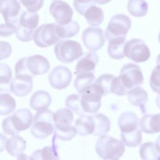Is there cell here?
<instances>
[{"label": "cell", "mask_w": 160, "mask_h": 160, "mask_svg": "<svg viewBox=\"0 0 160 160\" xmlns=\"http://www.w3.org/2000/svg\"><path fill=\"white\" fill-rule=\"evenodd\" d=\"M127 8L129 12L137 18L146 16L148 10V5L145 0H129Z\"/></svg>", "instance_id": "30"}, {"label": "cell", "mask_w": 160, "mask_h": 160, "mask_svg": "<svg viewBox=\"0 0 160 160\" xmlns=\"http://www.w3.org/2000/svg\"><path fill=\"white\" fill-rule=\"evenodd\" d=\"M0 13L6 23L16 26L21 16V5L18 0H0Z\"/></svg>", "instance_id": "15"}, {"label": "cell", "mask_w": 160, "mask_h": 160, "mask_svg": "<svg viewBox=\"0 0 160 160\" xmlns=\"http://www.w3.org/2000/svg\"><path fill=\"white\" fill-rule=\"evenodd\" d=\"M156 105L157 106L160 108V94H159L157 97H156Z\"/></svg>", "instance_id": "49"}, {"label": "cell", "mask_w": 160, "mask_h": 160, "mask_svg": "<svg viewBox=\"0 0 160 160\" xmlns=\"http://www.w3.org/2000/svg\"><path fill=\"white\" fill-rule=\"evenodd\" d=\"M118 126L122 133L134 131L138 129V118L133 112H124L119 117Z\"/></svg>", "instance_id": "19"}, {"label": "cell", "mask_w": 160, "mask_h": 160, "mask_svg": "<svg viewBox=\"0 0 160 160\" xmlns=\"http://www.w3.org/2000/svg\"><path fill=\"white\" fill-rule=\"evenodd\" d=\"M74 116L72 111L68 108H61L53 113L54 127H61L71 124Z\"/></svg>", "instance_id": "29"}, {"label": "cell", "mask_w": 160, "mask_h": 160, "mask_svg": "<svg viewBox=\"0 0 160 160\" xmlns=\"http://www.w3.org/2000/svg\"><path fill=\"white\" fill-rule=\"evenodd\" d=\"M95 79V76L93 72L82 73L77 75L76 78L74 85L76 89L78 92H81L86 87L91 84Z\"/></svg>", "instance_id": "36"}, {"label": "cell", "mask_w": 160, "mask_h": 160, "mask_svg": "<svg viewBox=\"0 0 160 160\" xmlns=\"http://www.w3.org/2000/svg\"><path fill=\"white\" fill-rule=\"evenodd\" d=\"M17 26L11 23H4L0 24V36L2 38L9 37L16 33Z\"/></svg>", "instance_id": "43"}, {"label": "cell", "mask_w": 160, "mask_h": 160, "mask_svg": "<svg viewBox=\"0 0 160 160\" xmlns=\"http://www.w3.org/2000/svg\"><path fill=\"white\" fill-rule=\"evenodd\" d=\"M73 5L78 13L81 15H84L88 9L95 5V2L93 0H74Z\"/></svg>", "instance_id": "40"}, {"label": "cell", "mask_w": 160, "mask_h": 160, "mask_svg": "<svg viewBox=\"0 0 160 160\" xmlns=\"http://www.w3.org/2000/svg\"><path fill=\"white\" fill-rule=\"evenodd\" d=\"M12 74L10 66L5 63H0V85L10 84Z\"/></svg>", "instance_id": "39"}, {"label": "cell", "mask_w": 160, "mask_h": 160, "mask_svg": "<svg viewBox=\"0 0 160 160\" xmlns=\"http://www.w3.org/2000/svg\"><path fill=\"white\" fill-rule=\"evenodd\" d=\"M65 105L68 109L78 115L81 116L84 114V111L81 106V96L79 94H73L68 96L66 99Z\"/></svg>", "instance_id": "35"}, {"label": "cell", "mask_w": 160, "mask_h": 160, "mask_svg": "<svg viewBox=\"0 0 160 160\" xmlns=\"http://www.w3.org/2000/svg\"><path fill=\"white\" fill-rule=\"evenodd\" d=\"M54 129L53 112L48 109L38 111L33 119L31 134L36 138L44 139L53 132Z\"/></svg>", "instance_id": "4"}, {"label": "cell", "mask_w": 160, "mask_h": 160, "mask_svg": "<svg viewBox=\"0 0 160 160\" xmlns=\"http://www.w3.org/2000/svg\"><path fill=\"white\" fill-rule=\"evenodd\" d=\"M128 90L122 85L119 76L114 77L111 88V92L118 96H123L128 94Z\"/></svg>", "instance_id": "42"}, {"label": "cell", "mask_w": 160, "mask_h": 160, "mask_svg": "<svg viewBox=\"0 0 160 160\" xmlns=\"http://www.w3.org/2000/svg\"><path fill=\"white\" fill-rule=\"evenodd\" d=\"M92 117L94 123V129L92 134L102 136L107 134L111 128V122L108 118L102 113L95 114Z\"/></svg>", "instance_id": "25"}, {"label": "cell", "mask_w": 160, "mask_h": 160, "mask_svg": "<svg viewBox=\"0 0 160 160\" xmlns=\"http://www.w3.org/2000/svg\"><path fill=\"white\" fill-rule=\"evenodd\" d=\"M84 16L88 24L92 27L100 25L102 22L104 17L102 9L96 5H93L88 9Z\"/></svg>", "instance_id": "28"}, {"label": "cell", "mask_w": 160, "mask_h": 160, "mask_svg": "<svg viewBox=\"0 0 160 160\" xmlns=\"http://www.w3.org/2000/svg\"><path fill=\"white\" fill-rule=\"evenodd\" d=\"M54 136L62 141H69L77 134L75 127L71 124L61 127H54L53 131Z\"/></svg>", "instance_id": "33"}, {"label": "cell", "mask_w": 160, "mask_h": 160, "mask_svg": "<svg viewBox=\"0 0 160 160\" xmlns=\"http://www.w3.org/2000/svg\"><path fill=\"white\" fill-rule=\"evenodd\" d=\"M124 56L135 62H142L150 58V51L141 39H132L125 42Z\"/></svg>", "instance_id": "10"}, {"label": "cell", "mask_w": 160, "mask_h": 160, "mask_svg": "<svg viewBox=\"0 0 160 160\" xmlns=\"http://www.w3.org/2000/svg\"><path fill=\"white\" fill-rule=\"evenodd\" d=\"M16 160H34V159L32 157L29 156L24 153H22L18 156V158Z\"/></svg>", "instance_id": "46"}, {"label": "cell", "mask_w": 160, "mask_h": 160, "mask_svg": "<svg viewBox=\"0 0 160 160\" xmlns=\"http://www.w3.org/2000/svg\"><path fill=\"white\" fill-rule=\"evenodd\" d=\"M114 77L112 74H104L99 76L94 82L98 84L104 90V94H107L111 92V84Z\"/></svg>", "instance_id": "37"}, {"label": "cell", "mask_w": 160, "mask_h": 160, "mask_svg": "<svg viewBox=\"0 0 160 160\" xmlns=\"http://www.w3.org/2000/svg\"><path fill=\"white\" fill-rule=\"evenodd\" d=\"M99 61V56L94 51L86 52L78 59L75 67L74 74L94 72Z\"/></svg>", "instance_id": "17"}, {"label": "cell", "mask_w": 160, "mask_h": 160, "mask_svg": "<svg viewBox=\"0 0 160 160\" xmlns=\"http://www.w3.org/2000/svg\"><path fill=\"white\" fill-rule=\"evenodd\" d=\"M32 79L28 75H16L10 82L11 91L18 97L26 96L32 89Z\"/></svg>", "instance_id": "16"}, {"label": "cell", "mask_w": 160, "mask_h": 160, "mask_svg": "<svg viewBox=\"0 0 160 160\" xmlns=\"http://www.w3.org/2000/svg\"><path fill=\"white\" fill-rule=\"evenodd\" d=\"M80 30L78 22L72 21L65 25L56 24V32L60 39H66L76 36Z\"/></svg>", "instance_id": "27"}, {"label": "cell", "mask_w": 160, "mask_h": 160, "mask_svg": "<svg viewBox=\"0 0 160 160\" xmlns=\"http://www.w3.org/2000/svg\"><path fill=\"white\" fill-rule=\"evenodd\" d=\"M155 146H156V148L157 150L158 151V152H160V134L157 138V139H156V141L155 143Z\"/></svg>", "instance_id": "47"}, {"label": "cell", "mask_w": 160, "mask_h": 160, "mask_svg": "<svg viewBox=\"0 0 160 160\" xmlns=\"http://www.w3.org/2000/svg\"><path fill=\"white\" fill-rule=\"evenodd\" d=\"M52 98L50 94L43 90L36 91L30 99V107L36 111L47 109L51 104Z\"/></svg>", "instance_id": "22"}, {"label": "cell", "mask_w": 160, "mask_h": 160, "mask_svg": "<svg viewBox=\"0 0 160 160\" xmlns=\"http://www.w3.org/2000/svg\"><path fill=\"white\" fill-rule=\"evenodd\" d=\"M128 98L129 102L134 106L139 107L141 112H146V104L148 100L147 92L141 87H136L128 92Z\"/></svg>", "instance_id": "18"}, {"label": "cell", "mask_w": 160, "mask_h": 160, "mask_svg": "<svg viewBox=\"0 0 160 160\" xmlns=\"http://www.w3.org/2000/svg\"><path fill=\"white\" fill-rule=\"evenodd\" d=\"M53 1H57V0H53Z\"/></svg>", "instance_id": "53"}, {"label": "cell", "mask_w": 160, "mask_h": 160, "mask_svg": "<svg viewBox=\"0 0 160 160\" xmlns=\"http://www.w3.org/2000/svg\"><path fill=\"white\" fill-rule=\"evenodd\" d=\"M95 148L98 155L104 159L118 160L125 151L122 141L107 135L97 140Z\"/></svg>", "instance_id": "3"}, {"label": "cell", "mask_w": 160, "mask_h": 160, "mask_svg": "<svg viewBox=\"0 0 160 160\" xmlns=\"http://www.w3.org/2000/svg\"><path fill=\"white\" fill-rule=\"evenodd\" d=\"M149 84L154 92L160 94V65H157L152 69L150 76Z\"/></svg>", "instance_id": "38"}, {"label": "cell", "mask_w": 160, "mask_h": 160, "mask_svg": "<svg viewBox=\"0 0 160 160\" xmlns=\"http://www.w3.org/2000/svg\"><path fill=\"white\" fill-rule=\"evenodd\" d=\"M26 147V141L22 137L14 135L8 139L6 149L10 155L18 156L23 153Z\"/></svg>", "instance_id": "24"}, {"label": "cell", "mask_w": 160, "mask_h": 160, "mask_svg": "<svg viewBox=\"0 0 160 160\" xmlns=\"http://www.w3.org/2000/svg\"><path fill=\"white\" fill-rule=\"evenodd\" d=\"M111 0H93L95 3H98L99 4H105L109 2Z\"/></svg>", "instance_id": "48"}, {"label": "cell", "mask_w": 160, "mask_h": 160, "mask_svg": "<svg viewBox=\"0 0 160 160\" xmlns=\"http://www.w3.org/2000/svg\"><path fill=\"white\" fill-rule=\"evenodd\" d=\"M131 26L130 18L123 14L113 16L110 19L105 31V38L108 41L118 38H126Z\"/></svg>", "instance_id": "8"}, {"label": "cell", "mask_w": 160, "mask_h": 160, "mask_svg": "<svg viewBox=\"0 0 160 160\" xmlns=\"http://www.w3.org/2000/svg\"><path fill=\"white\" fill-rule=\"evenodd\" d=\"M49 61L40 54L20 59L14 67L16 75H28L34 78L36 75L44 74L49 69Z\"/></svg>", "instance_id": "1"}, {"label": "cell", "mask_w": 160, "mask_h": 160, "mask_svg": "<svg viewBox=\"0 0 160 160\" xmlns=\"http://www.w3.org/2000/svg\"><path fill=\"white\" fill-rule=\"evenodd\" d=\"M56 137L54 136L51 146L44 147L42 149H38L33 152L31 157L34 160H60L58 146L56 143Z\"/></svg>", "instance_id": "21"}, {"label": "cell", "mask_w": 160, "mask_h": 160, "mask_svg": "<svg viewBox=\"0 0 160 160\" xmlns=\"http://www.w3.org/2000/svg\"><path fill=\"white\" fill-rule=\"evenodd\" d=\"M8 139L5 135L0 133V152H2L4 150Z\"/></svg>", "instance_id": "45"}, {"label": "cell", "mask_w": 160, "mask_h": 160, "mask_svg": "<svg viewBox=\"0 0 160 160\" xmlns=\"http://www.w3.org/2000/svg\"><path fill=\"white\" fill-rule=\"evenodd\" d=\"M16 101L10 93L0 94V115L5 116L11 114L16 108Z\"/></svg>", "instance_id": "32"}, {"label": "cell", "mask_w": 160, "mask_h": 160, "mask_svg": "<svg viewBox=\"0 0 160 160\" xmlns=\"http://www.w3.org/2000/svg\"><path fill=\"white\" fill-rule=\"evenodd\" d=\"M39 19V14L36 12L28 11L22 12L16 31L17 39L22 42L31 41L33 39L34 30L38 25Z\"/></svg>", "instance_id": "6"}, {"label": "cell", "mask_w": 160, "mask_h": 160, "mask_svg": "<svg viewBox=\"0 0 160 160\" xmlns=\"http://www.w3.org/2000/svg\"><path fill=\"white\" fill-rule=\"evenodd\" d=\"M49 12L58 24L65 25L72 21V9L64 1L57 0L52 2L49 7Z\"/></svg>", "instance_id": "13"}, {"label": "cell", "mask_w": 160, "mask_h": 160, "mask_svg": "<svg viewBox=\"0 0 160 160\" xmlns=\"http://www.w3.org/2000/svg\"><path fill=\"white\" fill-rule=\"evenodd\" d=\"M33 116L30 110L19 109L12 115L4 119L2 122L3 131L9 135H17L20 131L26 130L32 124Z\"/></svg>", "instance_id": "2"}, {"label": "cell", "mask_w": 160, "mask_h": 160, "mask_svg": "<svg viewBox=\"0 0 160 160\" xmlns=\"http://www.w3.org/2000/svg\"><path fill=\"white\" fill-rule=\"evenodd\" d=\"M74 127L77 133L80 136H86L92 134L94 129V123L92 116L83 114L75 121Z\"/></svg>", "instance_id": "23"}, {"label": "cell", "mask_w": 160, "mask_h": 160, "mask_svg": "<svg viewBox=\"0 0 160 160\" xmlns=\"http://www.w3.org/2000/svg\"><path fill=\"white\" fill-rule=\"evenodd\" d=\"M119 78L128 91L134 88L139 87L144 81L140 67L133 63H128L124 65L121 69Z\"/></svg>", "instance_id": "9"}, {"label": "cell", "mask_w": 160, "mask_h": 160, "mask_svg": "<svg viewBox=\"0 0 160 160\" xmlns=\"http://www.w3.org/2000/svg\"><path fill=\"white\" fill-rule=\"evenodd\" d=\"M141 131L148 134L160 132V113L146 114L141 118L139 122Z\"/></svg>", "instance_id": "20"}, {"label": "cell", "mask_w": 160, "mask_h": 160, "mask_svg": "<svg viewBox=\"0 0 160 160\" xmlns=\"http://www.w3.org/2000/svg\"><path fill=\"white\" fill-rule=\"evenodd\" d=\"M72 79V72L64 66H58L54 68L48 76L50 85L54 89H62L67 88Z\"/></svg>", "instance_id": "14"}, {"label": "cell", "mask_w": 160, "mask_h": 160, "mask_svg": "<svg viewBox=\"0 0 160 160\" xmlns=\"http://www.w3.org/2000/svg\"><path fill=\"white\" fill-rule=\"evenodd\" d=\"M54 52L57 59L63 63L72 62L83 54L81 44L73 40L59 41L56 44Z\"/></svg>", "instance_id": "7"}, {"label": "cell", "mask_w": 160, "mask_h": 160, "mask_svg": "<svg viewBox=\"0 0 160 160\" xmlns=\"http://www.w3.org/2000/svg\"><path fill=\"white\" fill-rule=\"evenodd\" d=\"M82 41L84 46L91 51L100 49L105 43L102 29L100 28H87L82 33Z\"/></svg>", "instance_id": "12"}, {"label": "cell", "mask_w": 160, "mask_h": 160, "mask_svg": "<svg viewBox=\"0 0 160 160\" xmlns=\"http://www.w3.org/2000/svg\"><path fill=\"white\" fill-rule=\"evenodd\" d=\"M81 102L84 112L95 113L101 107V98L105 95L102 88L94 82L79 92Z\"/></svg>", "instance_id": "5"}, {"label": "cell", "mask_w": 160, "mask_h": 160, "mask_svg": "<svg viewBox=\"0 0 160 160\" xmlns=\"http://www.w3.org/2000/svg\"><path fill=\"white\" fill-rule=\"evenodd\" d=\"M158 40H159V42L160 43V32L159 33V35H158Z\"/></svg>", "instance_id": "51"}, {"label": "cell", "mask_w": 160, "mask_h": 160, "mask_svg": "<svg viewBox=\"0 0 160 160\" xmlns=\"http://www.w3.org/2000/svg\"><path fill=\"white\" fill-rule=\"evenodd\" d=\"M12 52L11 44L6 41H0V61L9 58Z\"/></svg>", "instance_id": "44"}, {"label": "cell", "mask_w": 160, "mask_h": 160, "mask_svg": "<svg viewBox=\"0 0 160 160\" xmlns=\"http://www.w3.org/2000/svg\"><path fill=\"white\" fill-rule=\"evenodd\" d=\"M104 160H111V159H104Z\"/></svg>", "instance_id": "52"}, {"label": "cell", "mask_w": 160, "mask_h": 160, "mask_svg": "<svg viewBox=\"0 0 160 160\" xmlns=\"http://www.w3.org/2000/svg\"><path fill=\"white\" fill-rule=\"evenodd\" d=\"M56 32V24H44L38 27L34 32L33 40L39 48H47L59 41Z\"/></svg>", "instance_id": "11"}, {"label": "cell", "mask_w": 160, "mask_h": 160, "mask_svg": "<svg viewBox=\"0 0 160 160\" xmlns=\"http://www.w3.org/2000/svg\"><path fill=\"white\" fill-rule=\"evenodd\" d=\"M156 63H157V65H160V54L157 57Z\"/></svg>", "instance_id": "50"}, {"label": "cell", "mask_w": 160, "mask_h": 160, "mask_svg": "<svg viewBox=\"0 0 160 160\" xmlns=\"http://www.w3.org/2000/svg\"><path fill=\"white\" fill-rule=\"evenodd\" d=\"M126 38H118L109 41L108 46V53L114 59H120L124 56V47Z\"/></svg>", "instance_id": "26"}, {"label": "cell", "mask_w": 160, "mask_h": 160, "mask_svg": "<svg viewBox=\"0 0 160 160\" xmlns=\"http://www.w3.org/2000/svg\"><path fill=\"white\" fill-rule=\"evenodd\" d=\"M121 136L123 143L128 147L138 146L142 142L141 131L139 129L128 133L121 132Z\"/></svg>", "instance_id": "34"}, {"label": "cell", "mask_w": 160, "mask_h": 160, "mask_svg": "<svg viewBox=\"0 0 160 160\" xmlns=\"http://www.w3.org/2000/svg\"><path fill=\"white\" fill-rule=\"evenodd\" d=\"M20 2L26 8L28 11L35 12L43 6L44 0H19Z\"/></svg>", "instance_id": "41"}, {"label": "cell", "mask_w": 160, "mask_h": 160, "mask_svg": "<svg viewBox=\"0 0 160 160\" xmlns=\"http://www.w3.org/2000/svg\"><path fill=\"white\" fill-rule=\"evenodd\" d=\"M139 153L142 160H160V152L152 142L143 143L139 148Z\"/></svg>", "instance_id": "31"}]
</instances>
